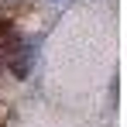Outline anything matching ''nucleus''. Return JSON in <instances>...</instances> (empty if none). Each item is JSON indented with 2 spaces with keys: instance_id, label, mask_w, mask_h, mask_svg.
Instances as JSON below:
<instances>
[{
  "instance_id": "1",
  "label": "nucleus",
  "mask_w": 127,
  "mask_h": 127,
  "mask_svg": "<svg viewBox=\"0 0 127 127\" xmlns=\"http://www.w3.org/2000/svg\"><path fill=\"white\" fill-rule=\"evenodd\" d=\"M31 65H34V45L21 38L17 31H3L0 34V69L14 76H28Z\"/></svg>"
}]
</instances>
